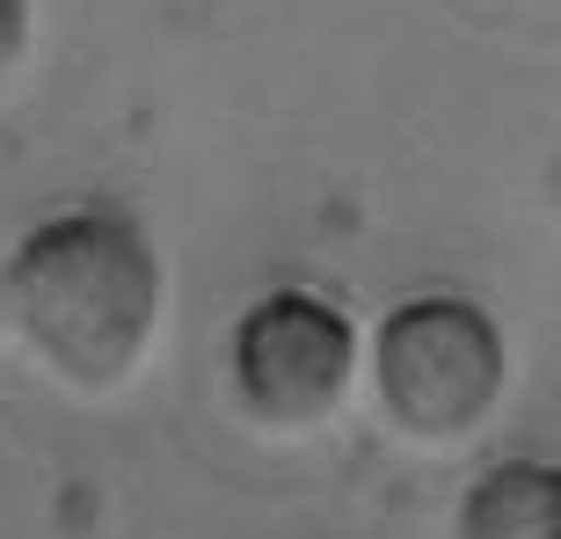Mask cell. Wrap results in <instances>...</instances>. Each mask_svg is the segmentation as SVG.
<instances>
[{"mask_svg":"<svg viewBox=\"0 0 561 539\" xmlns=\"http://www.w3.org/2000/svg\"><path fill=\"white\" fill-rule=\"evenodd\" d=\"M0 299L51 379L73 394H117L161 335L168 263L131 211L66 205L15 241Z\"/></svg>","mask_w":561,"mask_h":539,"instance_id":"cell-1","label":"cell"},{"mask_svg":"<svg viewBox=\"0 0 561 539\" xmlns=\"http://www.w3.org/2000/svg\"><path fill=\"white\" fill-rule=\"evenodd\" d=\"M503 387H511V343H503L496 313L467 291H416L373 335L379 415L423 452L467 445L496 415Z\"/></svg>","mask_w":561,"mask_h":539,"instance_id":"cell-2","label":"cell"},{"mask_svg":"<svg viewBox=\"0 0 561 539\" xmlns=\"http://www.w3.org/2000/svg\"><path fill=\"white\" fill-rule=\"evenodd\" d=\"M227 379L249 423L285 437L321 431L343 415L357 387V329L351 313L307 285H277L241 307L227 335Z\"/></svg>","mask_w":561,"mask_h":539,"instance_id":"cell-3","label":"cell"},{"mask_svg":"<svg viewBox=\"0 0 561 539\" xmlns=\"http://www.w3.org/2000/svg\"><path fill=\"white\" fill-rule=\"evenodd\" d=\"M453 539H561V459H496L467 481Z\"/></svg>","mask_w":561,"mask_h":539,"instance_id":"cell-4","label":"cell"},{"mask_svg":"<svg viewBox=\"0 0 561 539\" xmlns=\"http://www.w3.org/2000/svg\"><path fill=\"white\" fill-rule=\"evenodd\" d=\"M30 22H37V0H0V73L30 51Z\"/></svg>","mask_w":561,"mask_h":539,"instance_id":"cell-5","label":"cell"}]
</instances>
